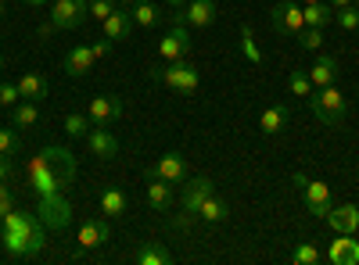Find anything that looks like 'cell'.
Returning a JSON list of instances; mask_svg holds the SVG:
<instances>
[{
  "label": "cell",
  "mask_w": 359,
  "mask_h": 265,
  "mask_svg": "<svg viewBox=\"0 0 359 265\" xmlns=\"http://www.w3.org/2000/svg\"><path fill=\"white\" fill-rule=\"evenodd\" d=\"M241 50H245V57H248L252 65H259V62H262V50H259V43H255L252 25H245V29H241Z\"/></svg>",
  "instance_id": "obj_32"
},
{
  "label": "cell",
  "mask_w": 359,
  "mask_h": 265,
  "mask_svg": "<svg viewBox=\"0 0 359 265\" xmlns=\"http://www.w3.org/2000/svg\"><path fill=\"white\" fill-rule=\"evenodd\" d=\"M111 47H115V43H111V40L104 36L101 43H94V54H97V57H108V54H111Z\"/></svg>",
  "instance_id": "obj_42"
},
{
  "label": "cell",
  "mask_w": 359,
  "mask_h": 265,
  "mask_svg": "<svg viewBox=\"0 0 359 265\" xmlns=\"http://www.w3.org/2000/svg\"><path fill=\"white\" fill-rule=\"evenodd\" d=\"M76 180V158L72 151H65V147H43V151L29 162V183H33V190L40 197L47 194H65V187Z\"/></svg>",
  "instance_id": "obj_1"
},
{
  "label": "cell",
  "mask_w": 359,
  "mask_h": 265,
  "mask_svg": "<svg viewBox=\"0 0 359 265\" xmlns=\"http://www.w3.org/2000/svg\"><path fill=\"white\" fill-rule=\"evenodd\" d=\"M287 90H291L294 97H306V101H309V94L316 90V86H313L309 72H302V69H294V72L287 76Z\"/></svg>",
  "instance_id": "obj_30"
},
{
  "label": "cell",
  "mask_w": 359,
  "mask_h": 265,
  "mask_svg": "<svg viewBox=\"0 0 359 265\" xmlns=\"http://www.w3.org/2000/svg\"><path fill=\"white\" fill-rule=\"evenodd\" d=\"M22 4H25V8H47L50 0H22Z\"/></svg>",
  "instance_id": "obj_44"
},
{
  "label": "cell",
  "mask_w": 359,
  "mask_h": 265,
  "mask_svg": "<svg viewBox=\"0 0 359 265\" xmlns=\"http://www.w3.org/2000/svg\"><path fill=\"white\" fill-rule=\"evenodd\" d=\"M133 262L137 265H172V251L162 248L158 241H147V244H140V251L133 255Z\"/></svg>",
  "instance_id": "obj_24"
},
{
  "label": "cell",
  "mask_w": 359,
  "mask_h": 265,
  "mask_svg": "<svg viewBox=\"0 0 359 265\" xmlns=\"http://www.w3.org/2000/svg\"><path fill=\"white\" fill-rule=\"evenodd\" d=\"M83 140H86V147H90V155H97L101 162H111V158L118 155V136H115L108 126H94Z\"/></svg>",
  "instance_id": "obj_14"
},
{
  "label": "cell",
  "mask_w": 359,
  "mask_h": 265,
  "mask_svg": "<svg viewBox=\"0 0 359 265\" xmlns=\"http://www.w3.org/2000/svg\"><path fill=\"white\" fill-rule=\"evenodd\" d=\"M18 101H22L18 83H0V108H15Z\"/></svg>",
  "instance_id": "obj_37"
},
{
  "label": "cell",
  "mask_w": 359,
  "mask_h": 265,
  "mask_svg": "<svg viewBox=\"0 0 359 265\" xmlns=\"http://www.w3.org/2000/svg\"><path fill=\"white\" fill-rule=\"evenodd\" d=\"M334 22L345 29V33H355V29H359V8H355V4L338 8V11H334Z\"/></svg>",
  "instance_id": "obj_33"
},
{
  "label": "cell",
  "mask_w": 359,
  "mask_h": 265,
  "mask_svg": "<svg viewBox=\"0 0 359 265\" xmlns=\"http://www.w3.org/2000/svg\"><path fill=\"white\" fill-rule=\"evenodd\" d=\"M11 126H15V129H33V126H40V104H36V101H18V104L11 108Z\"/></svg>",
  "instance_id": "obj_26"
},
{
  "label": "cell",
  "mask_w": 359,
  "mask_h": 265,
  "mask_svg": "<svg viewBox=\"0 0 359 265\" xmlns=\"http://www.w3.org/2000/svg\"><path fill=\"white\" fill-rule=\"evenodd\" d=\"M291 262H294V265H320V262H323V251H320L316 244L306 241V244H298V248H294Z\"/></svg>",
  "instance_id": "obj_31"
},
{
  "label": "cell",
  "mask_w": 359,
  "mask_h": 265,
  "mask_svg": "<svg viewBox=\"0 0 359 265\" xmlns=\"http://www.w3.org/2000/svg\"><path fill=\"white\" fill-rule=\"evenodd\" d=\"M133 4H137V0H115V8H126V11H130Z\"/></svg>",
  "instance_id": "obj_47"
},
{
  "label": "cell",
  "mask_w": 359,
  "mask_h": 265,
  "mask_svg": "<svg viewBox=\"0 0 359 265\" xmlns=\"http://www.w3.org/2000/svg\"><path fill=\"white\" fill-rule=\"evenodd\" d=\"M298 4H320V0H298Z\"/></svg>",
  "instance_id": "obj_50"
},
{
  "label": "cell",
  "mask_w": 359,
  "mask_h": 265,
  "mask_svg": "<svg viewBox=\"0 0 359 265\" xmlns=\"http://www.w3.org/2000/svg\"><path fill=\"white\" fill-rule=\"evenodd\" d=\"M36 215L43 219L47 229H65L72 222V204L65 201V194H47V197H40Z\"/></svg>",
  "instance_id": "obj_6"
},
{
  "label": "cell",
  "mask_w": 359,
  "mask_h": 265,
  "mask_svg": "<svg viewBox=\"0 0 359 265\" xmlns=\"http://www.w3.org/2000/svg\"><path fill=\"white\" fill-rule=\"evenodd\" d=\"M327 4H331V8L338 11V8H348V4H355V0H327Z\"/></svg>",
  "instance_id": "obj_45"
},
{
  "label": "cell",
  "mask_w": 359,
  "mask_h": 265,
  "mask_svg": "<svg viewBox=\"0 0 359 265\" xmlns=\"http://www.w3.org/2000/svg\"><path fill=\"white\" fill-rule=\"evenodd\" d=\"M158 54H162V62H180V57L191 54V33H187V25L180 18H172V29L158 43Z\"/></svg>",
  "instance_id": "obj_10"
},
{
  "label": "cell",
  "mask_w": 359,
  "mask_h": 265,
  "mask_svg": "<svg viewBox=\"0 0 359 265\" xmlns=\"http://www.w3.org/2000/svg\"><path fill=\"white\" fill-rule=\"evenodd\" d=\"M90 18V0H54L50 4V22L57 25V33L79 29Z\"/></svg>",
  "instance_id": "obj_5"
},
{
  "label": "cell",
  "mask_w": 359,
  "mask_h": 265,
  "mask_svg": "<svg viewBox=\"0 0 359 265\" xmlns=\"http://www.w3.org/2000/svg\"><path fill=\"white\" fill-rule=\"evenodd\" d=\"M212 194H216V183L208 180V176H198V180H184V190H180V204H184L187 212L198 215L201 201H205V197H212Z\"/></svg>",
  "instance_id": "obj_13"
},
{
  "label": "cell",
  "mask_w": 359,
  "mask_h": 265,
  "mask_svg": "<svg viewBox=\"0 0 359 265\" xmlns=\"http://www.w3.org/2000/svg\"><path fill=\"white\" fill-rule=\"evenodd\" d=\"M294 40L302 43L306 50H320V47H323V29H316V25H306V29H302V33H298Z\"/></svg>",
  "instance_id": "obj_34"
},
{
  "label": "cell",
  "mask_w": 359,
  "mask_h": 265,
  "mask_svg": "<svg viewBox=\"0 0 359 265\" xmlns=\"http://www.w3.org/2000/svg\"><path fill=\"white\" fill-rule=\"evenodd\" d=\"M54 33H57V25H54V22H50V18H47V22H43V25H40V29H36V40H40V43H43V40H50V36H54Z\"/></svg>",
  "instance_id": "obj_40"
},
{
  "label": "cell",
  "mask_w": 359,
  "mask_h": 265,
  "mask_svg": "<svg viewBox=\"0 0 359 265\" xmlns=\"http://www.w3.org/2000/svg\"><path fill=\"white\" fill-rule=\"evenodd\" d=\"M309 79H313V86H331L338 79V57L334 54H320L313 62V69H309Z\"/></svg>",
  "instance_id": "obj_22"
},
{
  "label": "cell",
  "mask_w": 359,
  "mask_h": 265,
  "mask_svg": "<svg viewBox=\"0 0 359 265\" xmlns=\"http://www.w3.org/2000/svg\"><path fill=\"white\" fill-rule=\"evenodd\" d=\"M144 180H165V183H184L187 180V162L180 158L176 151L162 155L155 165H147L144 169Z\"/></svg>",
  "instance_id": "obj_9"
},
{
  "label": "cell",
  "mask_w": 359,
  "mask_h": 265,
  "mask_svg": "<svg viewBox=\"0 0 359 265\" xmlns=\"http://www.w3.org/2000/svg\"><path fill=\"white\" fill-rule=\"evenodd\" d=\"M86 119H90V126H115L123 119V97H115V94L94 97L86 108Z\"/></svg>",
  "instance_id": "obj_8"
},
{
  "label": "cell",
  "mask_w": 359,
  "mask_h": 265,
  "mask_svg": "<svg viewBox=\"0 0 359 265\" xmlns=\"http://www.w3.org/2000/svg\"><path fill=\"white\" fill-rule=\"evenodd\" d=\"M327 262L331 265H359V244L352 241V233H338V241H331Z\"/></svg>",
  "instance_id": "obj_19"
},
{
  "label": "cell",
  "mask_w": 359,
  "mask_h": 265,
  "mask_svg": "<svg viewBox=\"0 0 359 265\" xmlns=\"http://www.w3.org/2000/svg\"><path fill=\"white\" fill-rule=\"evenodd\" d=\"M130 15H133V25H144V29H155L162 22V11L151 4V0H137V4L130 8Z\"/></svg>",
  "instance_id": "obj_29"
},
{
  "label": "cell",
  "mask_w": 359,
  "mask_h": 265,
  "mask_svg": "<svg viewBox=\"0 0 359 265\" xmlns=\"http://www.w3.org/2000/svg\"><path fill=\"white\" fill-rule=\"evenodd\" d=\"M76 241H79V251H94V248H101V244L111 241V226L104 219H90V222L79 226V237Z\"/></svg>",
  "instance_id": "obj_15"
},
{
  "label": "cell",
  "mask_w": 359,
  "mask_h": 265,
  "mask_svg": "<svg viewBox=\"0 0 359 265\" xmlns=\"http://www.w3.org/2000/svg\"><path fill=\"white\" fill-rule=\"evenodd\" d=\"M172 201H176L172 183H165V180H147V204H151L155 212H169Z\"/></svg>",
  "instance_id": "obj_21"
},
{
  "label": "cell",
  "mask_w": 359,
  "mask_h": 265,
  "mask_svg": "<svg viewBox=\"0 0 359 265\" xmlns=\"http://www.w3.org/2000/svg\"><path fill=\"white\" fill-rule=\"evenodd\" d=\"M355 33H359V29H355Z\"/></svg>",
  "instance_id": "obj_52"
},
{
  "label": "cell",
  "mask_w": 359,
  "mask_h": 265,
  "mask_svg": "<svg viewBox=\"0 0 359 265\" xmlns=\"http://www.w3.org/2000/svg\"><path fill=\"white\" fill-rule=\"evenodd\" d=\"M309 108L313 115L323 122V126H341L345 122V115H348V101L345 94L338 90V86H316V90L309 94Z\"/></svg>",
  "instance_id": "obj_3"
},
{
  "label": "cell",
  "mask_w": 359,
  "mask_h": 265,
  "mask_svg": "<svg viewBox=\"0 0 359 265\" xmlns=\"http://www.w3.org/2000/svg\"><path fill=\"white\" fill-rule=\"evenodd\" d=\"M165 4H169V8H176V11H180V8H187V0H165Z\"/></svg>",
  "instance_id": "obj_46"
},
{
  "label": "cell",
  "mask_w": 359,
  "mask_h": 265,
  "mask_svg": "<svg viewBox=\"0 0 359 265\" xmlns=\"http://www.w3.org/2000/svg\"><path fill=\"white\" fill-rule=\"evenodd\" d=\"M8 180H11V158L0 155V183H8Z\"/></svg>",
  "instance_id": "obj_41"
},
{
  "label": "cell",
  "mask_w": 359,
  "mask_h": 265,
  "mask_svg": "<svg viewBox=\"0 0 359 265\" xmlns=\"http://www.w3.org/2000/svg\"><path fill=\"white\" fill-rule=\"evenodd\" d=\"M259 126H262L266 136H277V133H284V129L291 126V111H287L284 104H269V108H262V115H259Z\"/></svg>",
  "instance_id": "obj_20"
},
{
  "label": "cell",
  "mask_w": 359,
  "mask_h": 265,
  "mask_svg": "<svg viewBox=\"0 0 359 265\" xmlns=\"http://www.w3.org/2000/svg\"><path fill=\"white\" fill-rule=\"evenodd\" d=\"M18 94H22V101H43L47 97V79L40 76V72H25V76H18Z\"/></svg>",
  "instance_id": "obj_25"
},
{
  "label": "cell",
  "mask_w": 359,
  "mask_h": 265,
  "mask_svg": "<svg viewBox=\"0 0 359 265\" xmlns=\"http://www.w3.org/2000/svg\"><path fill=\"white\" fill-rule=\"evenodd\" d=\"M101 29H104V36H108L111 43H123V40H130V33H133V15H130L126 8H115V11L101 22Z\"/></svg>",
  "instance_id": "obj_18"
},
{
  "label": "cell",
  "mask_w": 359,
  "mask_h": 265,
  "mask_svg": "<svg viewBox=\"0 0 359 265\" xmlns=\"http://www.w3.org/2000/svg\"><path fill=\"white\" fill-rule=\"evenodd\" d=\"M111 11H115V0H90V15H94L97 22H104Z\"/></svg>",
  "instance_id": "obj_38"
},
{
  "label": "cell",
  "mask_w": 359,
  "mask_h": 265,
  "mask_svg": "<svg viewBox=\"0 0 359 265\" xmlns=\"http://www.w3.org/2000/svg\"><path fill=\"white\" fill-rule=\"evenodd\" d=\"M18 147H22V140H18V133L11 129V126H0V155H18Z\"/></svg>",
  "instance_id": "obj_35"
},
{
  "label": "cell",
  "mask_w": 359,
  "mask_h": 265,
  "mask_svg": "<svg viewBox=\"0 0 359 265\" xmlns=\"http://www.w3.org/2000/svg\"><path fill=\"white\" fill-rule=\"evenodd\" d=\"M65 133L76 136V140H83L90 133V119H86V115H69V119H65Z\"/></svg>",
  "instance_id": "obj_36"
},
{
  "label": "cell",
  "mask_w": 359,
  "mask_h": 265,
  "mask_svg": "<svg viewBox=\"0 0 359 265\" xmlns=\"http://www.w3.org/2000/svg\"><path fill=\"white\" fill-rule=\"evenodd\" d=\"M4 69H8V57H4V54H0V72H4Z\"/></svg>",
  "instance_id": "obj_49"
},
{
  "label": "cell",
  "mask_w": 359,
  "mask_h": 265,
  "mask_svg": "<svg viewBox=\"0 0 359 265\" xmlns=\"http://www.w3.org/2000/svg\"><path fill=\"white\" fill-rule=\"evenodd\" d=\"M147 76L165 83L169 90L176 94H194L198 90V83H201V72L187 62V57H180V62H165V65H155V69H147Z\"/></svg>",
  "instance_id": "obj_4"
},
{
  "label": "cell",
  "mask_w": 359,
  "mask_h": 265,
  "mask_svg": "<svg viewBox=\"0 0 359 265\" xmlns=\"http://www.w3.org/2000/svg\"><path fill=\"white\" fill-rule=\"evenodd\" d=\"M11 208H15V194H11V190H8L4 183H0V219H4V215H8Z\"/></svg>",
  "instance_id": "obj_39"
},
{
  "label": "cell",
  "mask_w": 359,
  "mask_h": 265,
  "mask_svg": "<svg viewBox=\"0 0 359 265\" xmlns=\"http://www.w3.org/2000/svg\"><path fill=\"white\" fill-rule=\"evenodd\" d=\"M269 22H273L277 33H284V36H298V33L306 29L302 4H298V0H280V4L269 11Z\"/></svg>",
  "instance_id": "obj_7"
},
{
  "label": "cell",
  "mask_w": 359,
  "mask_h": 265,
  "mask_svg": "<svg viewBox=\"0 0 359 265\" xmlns=\"http://www.w3.org/2000/svg\"><path fill=\"white\" fill-rule=\"evenodd\" d=\"M0 226H4V233H0V244H4V251L11 258H33L43 251V219L33 215V212H8L4 219H0Z\"/></svg>",
  "instance_id": "obj_2"
},
{
  "label": "cell",
  "mask_w": 359,
  "mask_h": 265,
  "mask_svg": "<svg viewBox=\"0 0 359 265\" xmlns=\"http://www.w3.org/2000/svg\"><path fill=\"white\" fill-rule=\"evenodd\" d=\"M172 18H180L184 25H194V29H208L216 22V0H187V8H180Z\"/></svg>",
  "instance_id": "obj_12"
},
{
  "label": "cell",
  "mask_w": 359,
  "mask_h": 265,
  "mask_svg": "<svg viewBox=\"0 0 359 265\" xmlns=\"http://www.w3.org/2000/svg\"><path fill=\"white\" fill-rule=\"evenodd\" d=\"M8 15V0H0V18H4Z\"/></svg>",
  "instance_id": "obj_48"
},
{
  "label": "cell",
  "mask_w": 359,
  "mask_h": 265,
  "mask_svg": "<svg viewBox=\"0 0 359 265\" xmlns=\"http://www.w3.org/2000/svg\"><path fill=\"white\" fill-rule=\"evenodd\" d=\"M327 226H331L334 233H352L355 237V229H359V204H334L331 212H327Z\"/></svg>",
  "instance_id": "obj_16"
},
{
  "label": "cell",
  "mask_w": 359,
  "mask_h": 265,
  "mask_svg": "<svg viewBox=\"0 0 359 265\" xmlns=\"http://www.w3.org/2000/svg\"><path fill=\"white\" fill-rule=\"evenodd\" d=\"M94 62H97V54H94V47H86V43H76L69 54H65V76H72V79H83L90 69H94Z\"/></svg>",
  "instance_id": "obj_17"
},
{
  "label": "cell",
  "mask_w": 359,
  "mask_h": 265,
  "mask_svg": "<svg viewBox=\"0 0 359 265\" xmlns=\"http://www.w3.org/2000/svg\"><path fill=\"white\" fill-rule=\"evenodd\" d=\"M198 219L201 222H208V226H219V222H226L230 219V204L223 201V197H205L201 201V208H198Z\"/></svg>",
  "instance_id": "obj_23"
},
{
  "label": "cell",
  "mask_w": 359,
  "mask_h": 265,
  "mask_svg": "<svg viewBox=\"0 0 359 265\" xmlns=\"http://www.w3.org/2000/svg\"><path fill=\"white\" fill-rule=\"evenodd\" d=\"M355 8H359V0H355Z\"/></svg>",
  "instance_id": "obj_51"
},
{
  "label": "cell",
  "mask_w": 359,
  "mask_h": 265,
  "mask_svg": "<svg viewBox=\"0 0 359 265\" xmlns=\"http://www.w3.org/2000/svg\"><path fill=\"white\" fill-rule=\"evenodd\" d=\"M291 183H294V190H302V187L309 183V176H306V172H294V180H291Z\"/></svg>",
  "instance_id": "obj_43"
},
{
  "label": "cell",
  "mask_w": 359,
  "mask_h": 265,
  "mask_svg": "<svg viewBox=\"0 0 359 265\" xmlns=\"http://www.w3.org/2000/svg\"><path fill=\"white\" fill-rule=\"evenodd\" d=\"M302 18H306V25L327 29V25L334 22V8L327 4V0H320V4H302Z\"/></svg>",
  "instance_id": "obj_28"
},
{
  "label": "cell",
  "mask_w": 359,
  "mask_h": 265,
  "mask_svg": "<svg viewBox=\"0 0 359 265\" xmlns=\"http://www.w3.org/2000/svg\"><path fill=\"white\" fill-rule=\"evenodd\" d=\"M126 208H130V201H126V194L118 190V187H104L101 190V212H104V219L126 215Z\"/></svg>",
  "instance_id": "obj_27"
},
{
  "label": "cell",
  "mask_w": 359,
  "mask_h": 265,
  "mask_svg": "<svg viewBox=\"0 0 359 265\" xmlns=\"http://www.w3.org/2000/svg\"><path fill=\"white\" fill-rule=\"evenodd\" d=\"M302 201H306V208L313 219H327V212L334 208V201H331V187H327L323 180H309L302 187Z\"/></svg>",
  "instance_id": "obj_11"
}]
</instances>
